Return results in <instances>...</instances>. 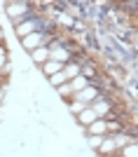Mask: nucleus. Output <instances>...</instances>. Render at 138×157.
Masks as SVG:
<instances>
[{
	"instance_id": "nucleus-1",
	"label": "nucleus",
	"mask_w": 138,
	"mask_h": 157,
	"mask_svg": "<svg viewBox=\"0 0 138 157\" xmlns=\"http://www.w3.org/2000/svg\"><path fill=\"white\" fill-rule=\"evenodd\" d=\"M40 42V35H31L28 40H24V45H28V47H35Z\"/></svg>"
}]
</instances>
